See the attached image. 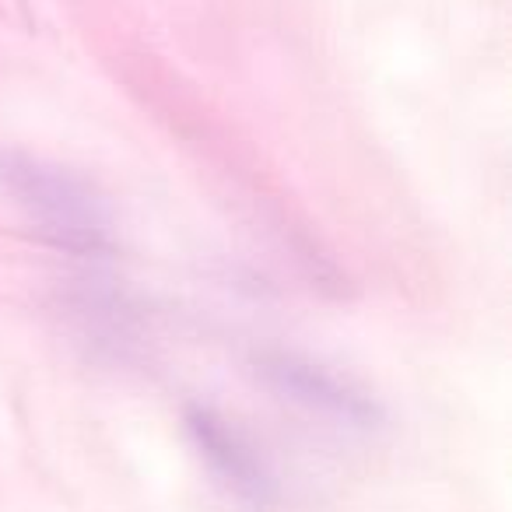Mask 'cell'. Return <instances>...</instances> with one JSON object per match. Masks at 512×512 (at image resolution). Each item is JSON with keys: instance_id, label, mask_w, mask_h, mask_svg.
Instances as JSON below:
<instances>
[{"instance_id": "6da1fadb", "label": "cell", "mask_w": 512, "mask_h": 512, "mask_svg": "<svg viewBox=\"0 0 512 512\" xmlns=\"http://www.w3.org/2000/svg\"><path fill=\"white\" fill-rule=\"evenodd\" d=\"M0 197L46 242L74 256H102L116 246V218L102 190L81 172L22 148L0 151Z\"/></svg>"}, {"instance_id": "7a4b0ae2", "label": "cell", "mask_w": 512, "mask_h": 512, "mask_svg": "<svg viewBox=\"0 0 512 512\" xmlns=\"http://www.w3.org/2000/svg\"><path fill=\"white\" fill-rule=\"evenodd\" d=\"M260 372L264 379L288 397L292 404L306 407L309 414L330 421L337 428H355V432H372L383 421V407L355 386L348 376L327 369L320 362H309L302 355H288V351H274V355L260 358Z\"/></svg>"}, {"instance_id": "3957f363", "label": "cell", "mask_w": 512, "mask_h": 512, "mask_svg": "<svg viewBox=\"0 0 512 512\" xmlns=\"http://www.w3.org/2000/svg\"><path fill=\"white\" fill-rule=\"evenodd\" d=\"M186 432H190L197 453L211 467V474L249 505H267L274 495V481L253 442L225 421L211 407H186Z\"/></svg>"}]
</instances>
